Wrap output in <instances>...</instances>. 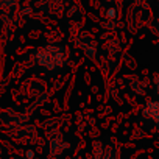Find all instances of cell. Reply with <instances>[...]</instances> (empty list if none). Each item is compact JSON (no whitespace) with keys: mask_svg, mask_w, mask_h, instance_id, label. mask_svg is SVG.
<instances>
[{"mask_svg":"<svg viewBox=\"0 0 159 159\" xmlns=\"http://www.w3.org/2000/svg\"><path fill=\"white\" fill-rule=\"evenodd\" d=\"M145 112L150 114V117L159 123V103H150L147 106V111Z\"/></svg>","mask_w":159,"mask_h":159,"instance_id":"obj_1","label":"cell"},{"mask_svg":"<svg viewBox=\"0 0 159 159\" xmlns=\"http://www.w3.org/2000/svg\"><path fill=\"white\" fill-rule=\"evenodd\" d=\"M157 92H159V83H157Z\"/></svg>","mask_w":159,"mask_h":159,"instance_id":"obj_2","label":"cell"}]
</instances>
